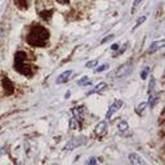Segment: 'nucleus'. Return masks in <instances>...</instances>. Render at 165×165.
Returning a JSON list of instances; mask_svg holds the SVG:
<instances>
[{
	"label": "nucleus",
	"mask_w": 165,
	"mask_h": 165,
	"mask_svg": "<svg viewBox=\"0 0 165 165\" xmlns=\"http://www.w3.org/2000/svg\"><path fill=\"white\" fill-rule=\"evenodd\" d=\"M88 142V138L84 136H79L77 137H73V139H70L65 145V149L67 150H73L78 147L84 145Z\"/></svg>",
	"instance_id": "obj_1"
},
{
	"label": "nucleus",
	"mask_w": 165,
	"mask_h": 165,
	"mask_svg": "<svg viewBox=\"0 0 165 165\" xmlns=\"http://www.w3.org/2000/svg\"><path fill=\"white\" fill-rule=\"evenodd\" d=\"M122 105H123V102H122L121 100H116V101L111 105L110 107L108 108V111H107V112H106V119H111V117L113 116L114 114L121 109Z\"/></svg>",
	"instance_id": "obj_2"
},
{
	"label": "nucleus",
	"mask_w": 165,
	"mask_h": 165,
	"mask_svg": "<svg viewBox=\"0 0 165 165\" xmlns=\"http://www.w3.org/2000/svg\"><path fill=\"white\" fill-rule=\"evenodd\" d=\"M164 46H165L164 39L154 41V42H152V44L150 45V47H149V49H148V53H150V54L154 53V52H156L157 51H158V50H160L161 48H164Z\"/></svg>",
	"instance_id": "obj_3"
},
{
	"label": "nucleus",
	"mask_w": 165,
	"mask_h": 165,
	"mask_svg": "<svg viewBox=\"0 0 165 165\" xmlns=\"http://www.w3.org/2000/svg\"><path fill=\"white\" fill-rule=\"evenodd\" d=\"M129 160L131 163L132 164L135 165H144L146 164V162L144 159L141 158L139 154L136 153H131L128 156Z\"/></svg>",
	"instance_id": "obj_4"
},
{
	"label": "nucleus",
	"mask_w": 165,
	"mask_h": 165,
	"mask_svg": "<svg viewBox=\"0 0 165 165\" xmlns=\"http://www.w3.org/2000/svg\"><path fill=\"white\" fill-rule=\"evenodd\" d=\"M73 73V70H66L65 72H63L62 73H60L58 77L56 78V80H55V83L57 84H64L65 82L68 81V79L70 78V76L72 75Z\"/></svg>",
	"instance_id": "obj_5"
},
{
	"label": "nucleus",
	"mask_w": 165,
	"mask_h": 165,
	"mask_svg": "<svg viewBox=\"0 0 165 165\" xmlns=\"http://www.w3.org/2000/svg\"><path fill=\"white\" fill-rule=\"evenodd\" d=\"M131 65H121L120 68H118L117 71H116V75L117 77H121V76H125L127 75L129 73H131Z\"/></svg>",
	"instance_id": "obj_6"
},
{
	"label": "nucleus",
	"mask_w": 165,
	"mask_h": 165,
	"mask_svg": "<svg viewBox=\"0 0 165 165\" xmlns=\"http://www.w3.org/2000/svg\"><path fill=\"white\" fill-rule=\"evenodd\" d=\"M106 127H107V123L106 121H103L101 122H99L98 124H97V125L94 128V133L97 136H102L104 132L106 131Z\"/></svg>",
	"instance_id": "obj_7"
},
{
	"label": "nucleus",
	"mask_w": 165,
	"mask_h": 165,
	"mask_svg": "<svg viewBox=\"0 0 165 165\" xmlns=\"http://www.w3.org/2000/svg\"><path fill=\"white\" fill-rule=\"evenodd\" d=\"M106 87H107V84H106L105 82H101V83H99L98 85H96L92 91L89 92L88 95H89V94H92V93H97V92H103V91H104V90L106 89Z\"/></svg>",
	"instance_id": "obj_8"
},
{
	"label": "nucleus",
	"mask_w": 165,
	"mask_h": 165,
	"mask_svg": "<svg viewBox=\"0 0 165 165\" xmlns=\"http://www.w3.org/2000/svg\"><path fill=\"white\" fill-rule=\"evenodd\" d=\"M117 128L121 131H125L129 129V125L126 121H121L117 125Z\"/></svg>",
	"instance_id": "obj_9"
},
{
	"label": "nucleus",
	"mask_w": 165,
	"mask_h": 165,
	"mask_svg": "<svg viewBox=\"0 0 165 165\" xmlns=\"http://www.w3.org/2000/svg\"><path fill=\"white\" fill-rule=\"evenodd\" d=\"M147 106H148V103H147V102H142V103H140L139 105L136 107V112L138 114H141L142 113V111H144V109L146 108Z\"/></svg>",
	"instance_id": "obj_10"
},
{
	"label": "nucleus",
	"mask_w": 165,
	"mask_h": 165,
	"mask_svg": "<svg viewBox=\"0 0 165 165\" xmlns=\"http://www.w3.org/2000/svg\"><path fill=\"white\" fill-rule=\"evenodd\" d=\"M78 84L79 86H88V85H91L92 84L89 82L88 76H84L81 79L78 81Z\"/></svg>",
	"instance_id": "obj_11"
},
{
	"label": "nucleus",
	"mask_w": 165,
	"mask_h": 165,
	"mask_svg": "<svg viewBox=\"0 0 165 165\" xmlns=\"http://www.w3.org/2000/svg\"><path fill=\"white\" fill-rule=\"evenodd\" d=\"M154 88H155V78L152 75L150 78V84H149V90H148V92L150 94L153 92L154 91Z\"/></svg>",
	"instance_id": "obj_12"
},
{
	"label": "nucleus",
	"mask_w": 165,
	"mask_h": 165,
	"mask_svg": "<svg viewBox=\"0 0 165 165\" xmlns=\"http://www.w3.org/2000/svg\"><path fill=\"white\" fill-rule=\"evenodd\" d=\"M98 65V59H94V60H90L88 62L86 63L85 66L87 68H89V69H92V68H94L96 66Z\"/></svg>",
	"instance_id": "obj_13"
},
{
	"label": "nucleus",
	"mask_w": 165,
	"mask_h": 165,
	"mask_svg": "<svg viewBox=\"0 0 165 165\" xmlns=\"http://www.w3.org/2000/svg\"><path fill=\"white\" fill-rule=\"evenodd\" d=\"M149 73H150V68H149V67H145V68L141 71V73H140L141 78H142L143 80H144L147 78V76H148Z\"/></svg>",
	"instance_id": "obj_14"
},
{
	"label": "nucleus",
	"mask_w": 165,
	"mask_h": 165,
	"mask_svg": "<svg viewBox=\"0 0 165 165\" xmlns=\"http://www.w3.org/2000/svg\"><path fill=\"white\" fill-rule=\"evenodd\" d=\"M146 16H141V17H139V18H138V20L136 21V26L134 27V29H136V27H138L139 26H140L142 23H144V22H145V20H146Z\"/></svg>",
	"instance_id": "obj_15"
},
{
	"label": "nucleus",
	"mask_w": 165,
	"mask_h": 165,
	"mask_svg": "<svg viewBox=\"0 0 165 165\" xmlns=\"http://www.w3.org/2000/svg\"><path fill=\"white\" fill-rule=\"evenodd\" d=\"M109 64H103V65L99 66L98 68H97V70H96V72H103V71H105V70H108L109 69Z\"/></svg>",
	"instance_id": "obj_16"
},
{
	"label": "nucleus",
	"mask_w": 165,
	"mask_h": 165,
	"mask_svg": "<svg viewBox=\"0 0 165 165\" xmlns=\"http://www.w3.org/2000/svg\"><path fill=\"white\" fill-rule=\"evenodd\" d=\"M76 127H77V123H76L75 119H74V118H73V119H70V128L72 129V130H74V129H76Z\"/></svg>",
	"instance_id": "obj_17"
},
{
	"label": "nucleus",
	"mask_w": 165,
	"mask_h": 165,
	"mask_svg": "<svg viewBox=\"0 0 165 165\" xmlns=\"http://www.w3.org/2000/svg\"><path fill=\"white\" fill-rule=\"evenodd\" d=\"M16 3H17V4H20L21 6H22V5H25V6H26V4H27V0H16Z\"/></svg>",
	"instance_id": "obj_18"
},
{
	"label": "nucleus",
	"mask_w": 165,
	"mask_h": 165,
	"mask_svg": "<svg viewBox=\"0 0 165 165\" xmlns=\"http://www.w3.org/2000/svg\"><path fill=\"white\" fill-rule=\"evenodd\" d=\"M86 164H97V160H96V158L93 157V158H90Z\"/></svg>",
	"instance_id": "obj_19"
},
{
	"label": "nucleus",
	"mask_w": 165,
	"mask_h": 165,
	"mask_svg": "<svg viewBox=\"0 0 165 165\" xmlns=\"http://www.w3.org/2000/svg\"><path fill=\"white\" fill-rule=\"evenodd\" d=\"M111 50H113V51H117L118 49H119V45L118 44H113L111 46Z\"/></svg>",
	"instance_id": "obj_20"
},
{
	"label": "nucleus",
	"mask_w": 165,
	"mask_h": 165,
	"mask_svg": "<svg viewBox=\"0 0 165 165\" xmlns=\"http://www.w3.org/2000/svg\"><path fill=\"white\" fill-rule=\"evenodd\" d=\"M112 37H113V35H110V36H108L107 37H105V38H104V39L102 40V42H101V43H102V44H103V43H104L105 41H107L108 40H110L111 38H112Z\"/></svg>",
	"instance_id": "obj_21"
},
{
	"label": "nucleus",
	"mask_w": 165,
	"mask_h": 165,
	"mask_svg": "<svg viewBox=\"0 0 165 165\" xmlns=\"http://www.w3.org/2000/svg\"><path fill=\"white\" fill-rule=\"evenodd\" d=\"M142 1H143V0H135V1H134V6H137V5H139Z\"/></svg>",
	"instance_id": "obj_22"
},
{
	"label": "nucleus",
	"mask_w": 165,
	"mask_h": 165,
	"mask_svg": "<svg viewBox=\"0 0 165 165\" xmlns=\"http://www.w3.org/2000/svg\"><path fill=\"white\" fill-rule=\"evenodd\" d=\"M2 37H3V30L0 29V39L2 38Z\"/></svg>",
	"instance_id": "obj_23"
}]
</instances>
